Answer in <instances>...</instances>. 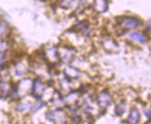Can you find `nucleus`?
Returning <instances> with one entry per match:
<instances>
[{
  "label": "nucleus",
  "instance_id": "15",
  "mask_svg": "<svg viewBox=\"0 0 151 124\" xmlns=\"http://www.w3.org/2000/svg\"><path fill=\"white\" fill-rule=\"evenodd\" d=\"M145 115L147 117V119H148V120H150V116H151V115H150V110H149V109L147 110V111H145Z\"/></svg>",
  "mask_w": 151,
  "mask_h": 124
},
{
  "label": "nucleus",
  "instance_id": "10",
  "mask_svg": "<svg viewBox=\"0 0 151 124\" xmlns=\"http://www.w3.org/2000/svg\"><path fill=\"white\" fill-rule=\"evenodd\" d=\"M32 104L29 101H19L16 107L17 110L19 112L23 113V112H29L32 109Z\"/></svg>",
  "mask_w": 151,
  "mask_h": 124
},
{
  "label": "nucleus",
  "instance_id": "14",
  "mask_svg": "<svg viewBox=\"0 0 151 124\" xmlns=\"http://www.w3.org/2000/svg\"><path fill=\"white\" fill-rule=\"evenodd\" d=\"M9 32V25L6 22L0 19V38L4 37Z\"/></svg>",
  "mask_w": 151,
  "mask_h": 124
},
{
  "label": "nucleus",
  "instance_id": "8",
  "mask_svg": "<svg viewBox=\"0 0 151 124\" xmlns=\"http://www.w3.org/2000/svg\"><path fill=\"white\" fill-rule=\"evenodd\" d=\"M102 44H103V47L106 49L108 52L111 53V48H113L114 51L119 49V44H118L112 38H105V40L102 42Z\"/></svg>",
  "mask_w": 151,
  "mask_h": 124
},
{
  "label": "nucleus",
  "instance_id": "4",
  "mask_svg": "<svg viewBox=\"0 0 151 124\" xmlns=\"http://www.w3.org/2000/svg\"><path fill=\"white\" fill-rule=\"evenodd\" d=\"M96 100L98 104V106L102 108L109 107L113 102V97L109 92V90H103L98 94L96 97Z\"/></svg>",
  "mask_w": 151,
  "mask_h": 124
},
{
  "label": "nucleus",
  "instance_id": "16",
  "mask_svg": "<svg viewBox=\"0 0 151 124\" xmlns=\"http://www.w3.org/2000/svg\"><path fill=\"white\" fill-rule=\"evenodd\" d=\"M79 1H81L82 3H83V2H85V1H86V0H79Z\"/></svg>",
  "mask_w": 151,
  "mask_h": 124
},
{
  "label": "nucleus",
  "instance_id": "1",
  "mask_svg": "<svg viewBox=\"0 0 151 124\" xmlns=\"http://www.w3.org/2000/svg\"><path fill=\"white\" fill-rule=\"evenodd\" d=\"M116 26L125 34L126 32L134 30L141 25L142 22L139 18L134 16H118L116 19Z\"/></svg>",
  "mask_w": 151,
  "mask_h": 124
},
{
  "label": "nucleus",
  "instance_id": "2",
  "mask_svg": "<svg viewBox=\"0 0 151 124\" xmlns=\"http://www.w3.org/2000/svg\"><path fill=\"white\" fill-rule=\"evenodd\" d=\"M57 53L58 56V60L64 63H70L73 62L75 57L76 50L73 47L67 44H62L57 47Z\"/></svg>",
  "mask_w": 151,
  "mask_h": 124
},
{
  "label": "nucleus",
  "instance_id": "3",
  "mask_svg": "<svg viewBox=\"0 0 151 124\" xmlns=\"http://www.w3.org/2000/svg\"><path fill=\"white\" fill-rule=\"evenodd\" d=\"M45 116L48 120L55 123H66L69 119L68 113L64 111V109L61 108H57L53 110H50Z\"/></svg>",
  "mask_w": 151,
  "mask_h": 124
},
{
  "label": "nucleus",
  "instance_id": "5",
  "mask_svg": "<svg viewBox=\"0 0 151 124\" xmlns=\"http://www.w3.org/2000/svg\"><path fill=\"white\" fill-rule=\"evenodd\" d=\"M129 38H130V40H132L135 43H138V44H146L149 39V37H147L145 34V32H137V31L131 32L129 34Z\"/></svg>",
  "mask_w": 151,
  "mask_h": 124
},
{
  "label": "nucleus",
  "instance_id": "13",
  "mask_svg": "<svg viewBox=\"0 0 151 124\" xmlns=\"http://www.w3.org/2000/svg\"><path fill=\"white\" fill-rule=\"evenodd\" d=\"M125 109H126V103L124 100H122L120 103L117 104V106L115 108V114L121 117L125 112Z\"/></svg>",
  "mask_w": 151,
  "mask_h": 124
},
{
  "label": "nucleus",
  "instance_id": "7",
  "mask_svg": "<svg viewBox=\"0 0 151 124\" xmlns=\"http://www.w3.org/2000/svg\"><path fill=\"white\" fill-rule=\"evenodd\" d=\"M63 72H64L65 76L69 77L70 79H71V80L77 79V78L80 77V74H81L80 70H79L78 69H76V68H74L73 66H70V65L66 67V69L64 70Z\"/></svg>",
  "mask_w": 151,
  "mask_h": 124
},
{
  "label": "nucleus",
  "instance_id": "6",
  "mask_svg": "<svg viewBox=\"0 0 151 124\" xmlns=\"http://www.w3.org/2000/svg\"><path fill=\"white\" fill-rule=\"evenodd\" d=\"M109 0H93L92 6L96 12L105 13L109 9Z\"/></svg>",
  "mask_w": 151,
  "mask_h": 124
},
{
  "label": "nucleus",
  "instance_id": "9",
  "mask_svg": "<svg viewBox=\"0 0 151 124\" xmlns=\"http://www.w3.org/2000/svg\"><path fill=\"white\" fill-rule=\"evenodd\" d=\"M128 119H129L130 123H139L140 122V112H139L138 108H136L135 107L131 108Z\"/></svg>",
  "mask_w": 151,
  "mask_h": 124
},
{
  "label": "nucleus",
  "instance_id": "12",
  "mask_svg": "<svg viewBox=\"0 0 151 124\" xmlns=\"http://www.w3.org/2000/svg\"><path fill=\"white\" fill-rule=\"evenodd\" d=\"M79 0H60V8L64 9H70L74 8V6L77 5Z\"/></svg>",
  "mask_w": 151,
  "mask_h": 124
},
{
  "label": "nucleus",
  "instance_id": "11",
  "mask_svg": "<svg viewBox=\"0 0 151 124\" xmlns=\"http://www.w3.org/2000/svg\"><path fill=\"white\" fill-rule=\"evenodd\" d=\"M27 67H26V65L23 64L22 62H19L16 63L15 65V74L16 76H19V77H22L26 72H27Z\"/></svg>",
  "mask_w": 151,
  "mask_h": 124
}]
</instances>
